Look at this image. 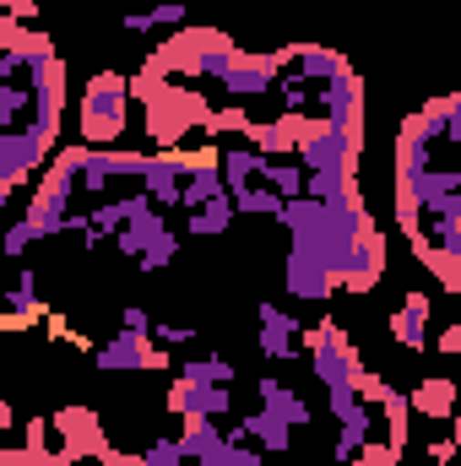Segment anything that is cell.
I'll return each mask as SVG.
<instances>
[{"instance_id": "1", "label": "cell", "mask_w": 461, "mask_h": 466, "mask_svg": "<svg viewBox=\"0 0 461 466\" xmlns=\"http://www.w3.org/2000/svg\"><path fill=\"white\" fill-rule=\"evenodd\" d=\"M293 163L304 174H332V179H353L358 168V130L326 125V119H304L299 141H293Z\"/></svg>"}, {"instance_id": "2", "label": "cell", "mask_w": 461, "mask_h": 466, "mask_svg": "<svg viewBox=\"0 0 461 466\" xmlns=\"http://www.w3.org/2000/svg\"><path fill=\"white\" fill-rule=\"evenodd\" d=\"M125 115H130V82L119 71H98L82 93V141L87 147H109L125 136Z\"/></svg>"}, {"instance_id": "3", "label": "cell", "mask_w": 461, "mask_h": 466, "mask_svg": "<svg viewBox=\"0 0 461 466\" xmlns=\"http://www.w3.org/2000/svg\"><path fill=\"white\" fill-rule=\"evenodd\" d=\"M304 119H326V125H343V130H358L364 119V82L353 71H337L332 82L310 87V104H304Z\"/></svg>"}, {"instance_id": "4", "label": "cell", "mask_w": 461, "mask_h": 466, "mask_svg": "<svg viewBox=\"0 0 461 466\" xmlns=\"http://www.w3.org/2000/svg\"><path fill=\"white\" fill-rule=\"evenodd\" d=\"M55 157V136L44 130H5L0 136V185L16 190L27 174H38L44 163Z\"/></svg>"}, {"instance_id": "5", "label": "cell", "mask_w": 461, "mask_h": 466, "mask_svg": "<svg viewBox=\"0 0 461 466\" xmlns=\"http://www.w3.org/2000/svg\"><path fill=\"white\" fill-rule=\"evenodd\" d=\"M277 60H282V82H299V87H321V82H332L337 71H347V60L337 49H326V44H293V49H277Z\"/></svg>"}, {"instance_id": "6", "label": "cell", "mask_w": 461, "mask_h": 466, "mask_svg": "<svg viewBox=\"0 0 461 466\" xmlns=\"http://www.w3.org/2000/svg\"><path fill=\"white\" fill-rule=\"evenodd\" d=\"M255 315H261V352H266L271 363H293V358H304V326H299L282 304L266 299Z\"/></svg>"}, {"instance_id": "7", "label": "cell", "mask_w": 461, "mask_h": 466, "mask_svg": "<svg viewBox=\"0 0 461 466\" xmlns=\"http://www.w3.org/2000/svg\"><path fill=\"white\" fill-rule=\"evenodd\" d=\"M282 282H288V299H304V304H326L332 299V271L304 249V244H288V266H282Z\"/></svg>"}, {"instance_id": "8", "label": "cell", "mask_w": 461, "mask_h": 466, "mask_svg": "<svg viewBox=\"0 0 461 466\" xmlns=\"http://www.w3.org/2000/svg\"><path fill=\"white\" fill-rule=\"evenodd\" d=\"M233 396L229 385H196V380H174L169 385V412H179V418H229Z\"/></svg>"}, {"instance_id": "9", "label": "cell", "mask_w": 461, "mask_h": 466, "mask_svg": "<svg viewBox=\"0 0 461 466\" xmlns=\"http://www.w3.org/2000/svg\"><path fill=\"white\" fill-rule=\"evenodd\" d=\"M179 179H185V152H158V157H147L136 190L163 212V207H179Z\"/></svg>"}, {"instance_id": "10", "label": "cell", "mask_w": 461, "mask_h": 466, "mask_svg": "<svg viewBox=\"0 0 461 466\" xmlns=\"http://www.w3.org/2000/svg\"><path fill=\"white\" fill-rule=\"evenodd\" d=\"M93 358H98V369H109V374H115V369H119V374H130V369H163V363H169V352L152 348L147 337H130V331L109 337Z\"/></svg>"}, {"instance_id": "11", "label": "cell", "mask_w": 461, "mask_h": 466, "mask_svg": "<svg viewBox=\"0 0 461 466\" xmlns=\"http://www.w3.org/2000/svg\"><path fill=\"white\" fill-rule=\"evenodd\" d=\"M190 466H229V440L212 418H185V434L174 440Z\"/></svg>"}, {"instance_id": "12", "label": "cell", "mask_w": 461, "mask_h": 466, "mask_svg": "<svg viewBox=\"0 0 461 466\" xmlns=\"http://www.w3.org/2000/svg\"><path fill=\"white\" fill-rule=\"evenodd\" d=\"M255 396L266 401L261 412H266V418H277V423H288V429H310V423H315V407H310L299 390H288L277 374H266V380L255 385Z\"/></svg>"}, {"instance_id": "13", "label": "cell", "mask_w": 461, "mask_h": 466, "mask_svg": "<svg viewBox=\"0 0 461 466\" xmlns=\"http://www.w3.org/2000/svg\"><path fill=\"white\" fill-rule=\"evenodd\" d=\"M288 434H293V429H288V423H277V418H266V412H250L244 423H233V429H229V440H244V445H255L266 461L293 451V440H288Z\"/></svg>"}, {"instance_id": "14", "label": "cell", "mask_w": 461, "mask_h": 466, "mask_svg": "<svg viewBox=\"0 0 461 466\" xmlns=\"http://www.w3.org/2000/svg\"><path fill=\"white\" fill-rule=\"evenodd\" d=\"M391 337L407 352H424V342H429V299L424 293H407L402 299V309L391 315Z\"/></svg>"}, {"instance_id": "15", "label": "cell", "mask_w": 461, "mask_h": 466, "mask_svg": "<svg viewBox=\"0 0 461 466\" xmlns=\"http://www.w3.org/2000/svg\"><path fill=\"white\" fill-rule=\"evenodd\" d=\"M82 152H87V147H66V152L49 157V174H44V185H38L44 201L71 207V190H77V174H82Z\"/></svg>"}, {"instance_id": "16", "label": "cell", "mask_w": 461, "mask_h": 466, "mask_svg": "<svg viewBox=\"0 0 461 466\" xmlns=\"http://www.w3.org/2000/svg\"><path fill=\"white\" fill-rule=\"evenodd\" d=\"M185 5L179 0H163V5H152V11H136V16H125V27L130 33H158V27H185Z\"/></svg>"}, {"instance_id": "17", "label": "cell", "mask_w": 461, "mask_h": 466, "mask_svg": "<svg viewBox=\"0 0 461 466\" xmlns=\"http://www.w3.org/2000/svg\"><path fill=\"white\" fill-rule=\"evenodd\" d=\"M451 401H456L451 380H429V385H418V396H407V407H418L424 418H451Z\"/></svg>"}, {"instance_id": "18", "label": "cell", "mask_w": 461, "mask_h": 466, "mask_svg": "<svg viewBox=\"0 0 461 466\" xmlns=\"http://www.w3.org/2000/svg\"><path fill=\"white\" fill-rule=\"evenodd\" d=\"M174 255H179V233L163 228L147 249H141V255H136V271H141V277H158L163 266H174Z\"/></svg>"}, {"instance_id": "19", "label": "cell", "mask_w": 461, "mask_h": 466, "mask_svg": "<svg viewBox=\"0 0 461 466\" xmlns=\"http://www.w3.org/2000/svg\"><path fill=\"white\" fill-rule=\"evenodd\" d=\"M190 218V233H229V223H233V201L229 196H218V201H207V207H196V212H185Z\"/></svg>"}, {"instance_id": "20", "label": "cell", "mask_w": 461, "mask_h": 466, "mask_svg": "<svg viewBox=\"0 0 461 466\" xmlns=\"http://www.w3.org/2000/svg\"><path fill=\"white\" fill-rule=\"evenodd\" d=\"M179 380H196V385H229L233 363L229 358H218V352H207V358H190V363L179 369Z\"/></svg>"}, {"instance_id": "21", "label": "cell", "mask_w": 461, "mask_h": 466, "mask_svg": "<svg viewBox=\"0 0 461 466\" xmlns=\"http://www.w3.org/2000/svg\"><path fill=\"white\" fill-rule=\"evenodd\" d=\"M229 201H233V212H244V218H277V207H282L266 185H244V190H233Z\"/></svg>"}, {"instance_id": "22", "label": "cell", "mask_w": 461, "mask_h": 466, "mask_svg": "<svg viewBox=\"0 0 461 466\" xmlns=\"http://www.w3.org/2000/svg\"><path fill=\"white\" fill-rule=\"evenodd\" d=\"M315 218H321V201H310V196H293V201L277 207V223H282L288 233H310Z\"/></svg>"}, {"instance_id": "23", "label": "cell", "mask_w": 461, "mask_h": 466, "mask_svg": "<svg viewBox=\"0 0 461 466\" xmlns=\"http://www.w3.org/2000/svg\"><path fill=\"white\" fill-rule=\"evenodd\" d=\"M147 342H152V348H185V342H196V326H169V320H152V326H147Z\"/></svg>"}, {"instance_id": "24", "label": "cell", "mask_w": 461, "mask_h": 466, "mask_svg": "<svg viewBox=\"0 0 461 466\" xmlns=\"http://www.w3.org/2000/svg\"><path fill=\"white\" fill-rule=\"evenodd\" d=\"M136 466H185V456H179L174 440H152V445L136 456Z\"/></svg>"}, {"instance_id": "25", "label": "cell", "mask_w": 461, "mask_h": 466, "mask_svg": "<svg viewBox=\"0 0 461 466\" xmlns=\"http://www.w3.org/2000/svg\"><path fill=\"white\" fill-rule=\"evenodd\" d=\"M27 244H38L33 228H27V223H11L5 238H0V255H5V260H22V255H27Z\"/></svg>"}, {"instance_id": "26", "label": "cell", "mask_w": 461, "mask_h": 466, "mask_svg": "<svg viewBox=\"0 0 461 466\" xmlns=\"http://www.w3.org/2000/svg\"><path fill=\"white\" fill-rule=\"evenodd\" d=\"M119 320H125V331H130V337H147V326H152V315H147L141 304H130V309H125Z\"/></svg>"}, {"instance_id": "27", "label": "cell", "mask_w": 461, "mask_h": 466, "mask_svg": "<svg viewBox=\"0 0 461 466\" xmlns=\"http://www.w3.org/2000/svg\"><path fill=\"white\" fill-rule=\"evenodd\" d=\"M440 352H461V326H446L440 331Z\"/></svg>"}, {"instance_id": "28", "label": "cell", "mask_w": 461, "mask_h": 466, "mask_svg": "<svg viewBox=\"0 0 461 466\" xmlns=\"http://www.w3.org/2000/svg\"><path fill=\"white\" fill-rule=\"evenodd\" d=\"M11 196H16V190H5V185H0V212H5V207H11Z\"/></svg>"}, {"instance_id": "29", "label": "cell", "mask_w": 461, "mask_h": 466, "mask_svg": "<svg viewBox=\"0 0 461 466\" xmlns=\"http://www.w3.org/2000/svg\"><path fill=\"white\" fill-rule=\"evenodd\" d=\"M0 5H11V0H0Z\"/></svg>"}]
</instances>
